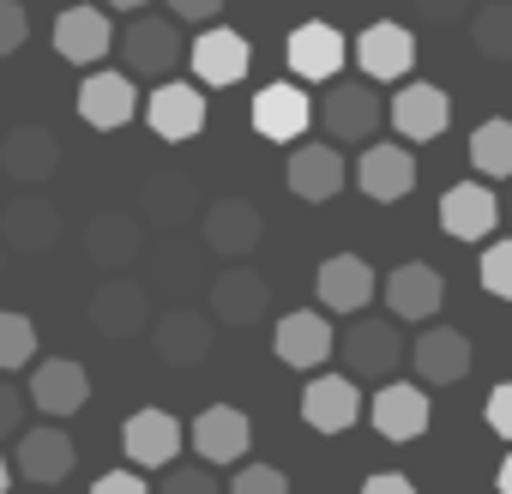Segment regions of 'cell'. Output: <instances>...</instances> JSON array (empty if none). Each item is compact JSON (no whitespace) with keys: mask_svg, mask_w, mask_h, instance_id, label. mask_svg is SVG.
<instances>
[{"mask_svg":"<svg viewBox=\"0 0 512 494\" xmlns=\"http://www.w3.org/2000/svg\"><path fill=\"white\" fill-rule=\"evenodd\" d=\"M470 163L488 175V181H512V121L494 115L470 133Z\"/></svg>","mask_w":512,"mask_h":494,"instance_id":"33","label":"cell"},{"mask_svg":"<svg viewBox=\"0 0 512 494\" xmlns=\"http://www.w3.org/2000/svg\"><path fill=\"white\" fill-rule=\"evenodd\" d=\"M79 115L91 121V127H103V133H115V127H127L133 115H139V91H133V73H91L85 85H79Z\"/></svg>","mask_w":512,"mask_h":494,"instance_id":"25","label":"cell"},{"mask_svg":"<svg viewBox=\"0 0 512 494\" xmlns=\"http://www.w3.org/2000/svg\"><path fill=\"white\" fill-rule=\"evenodd\" d=\"M211 344H217V332H211V314H199V308H169L151 332V350L169 368H199L211 356Z\"/></svg>","mask_w":512,"mask_h":494,"instance_id":"12","label":"cell"},{"mask_svg":"<svg viewBox=\"0 0 512 494\" xmlns=\"http://www.w3.org/2000/svg\"><path fill=\"white\" fill-rule=\"evenodd\" d=\"M470 43L482 61H512V0H482V13H470Z\"/></svg>","mask_w":512,"mask_h":494,"instance_id":"34","label":"cell"},{"mask_svg":"<svg viewBox=\"0 0 512 494\" xmlns=\"http://www.w3.org/2000/svg\"><path fill=\"white\" fill-rule=\"evenodd\" d=\"M79 247H85V260L97 272H127L145 254V217H133V211H97L85 223Z\"/></svg>","mask_w":512,"mask_h":494,"instance_id":"2","label":"cell"},{"mask_svg":"<svg viewBox=\"0 0 512 494\" xmlns=\"http://www.w3.org/2000/svg\"><path fill=\"white\" fill-rule=\"evenodd\" d=\"M272 350H278V362H284V368H308V374H314V368L338 350V338H332V320H326V314L296 308V314H284V320H278Z\"/></svg>","mask_w":512,"mask_h":494,"instance_id":"13","label":"cell"},{"mask_svg":"<svg viewBox=\"0 0 512 494\" xmlns=\"http://www.w3.org/2000/svg\"><path fill=\"white\" fill-rule=\"evenodd\" d=\"M266 235V217L253 199H211L205 205V247L223 260H247Z\"/></svg>","mask_w":512,"mask_h":494,"instance_id":"5","label":"cell"},{"mask_svg":"<svg viewBox=\"0 0 512 494\" xmlns=\"http://www.w3.org/2000/svg\"><path fill=\"white\" fill-rule=\"evenodd\" d=\"M356 187L380 205H398L410 187H416V157L404 145H368L356 157Z\"/></svg>","mask_w":512,"mask_h":494,"instance_id":"26","label":"cell"},{"mask_svg":"<svg viewBox=\"0 0 512 494\" xmlns=\"http://www.w3.org/2000/svg\"><path fill=\"white\" fill-rule=\"evenodd\" d=\"M25 37H31V13L19 7V0H0V55L25 49Z\"/></svg>","mask_w":512,"mask_h":494,"instance_id":"39","label":"cell"},{"mask_svg":"<svg viewBox=\"0 0 512 494\" xmlns=\"http://www.w3.org/2000/svg\"><path fill=\"white\" fill-rule=\"evenodd\" d=\"M284 181H290V193H296V199L326 205V199L350 181V163H344V151H338V145H296V151H290Z\"/></svg>","mask_w":512,"mask_h":494,"instance_id":"18","label":"cell"},{"mask_svg":"<svg viewBox=\"0 0 512 494\" xmlns=\"http://www.w3.org/2000/svg\"><path fill=\"white\" fill-rule=\"evenodd\" d=\"M55 235H61V211L43 193H19V199L0 205V241L13 254H49Z\"/></svg>","mask_w":512,"mask_h":494,"instance_id":"10","label":"cell"},{"mask_svg":"<svg viewBox=\"0 0 512 494\" xmlns=\"http://www.w3.org/2000/svg\"><path fill=\"white\" fill-rule=\"evenodd\" d=\"M500 217H506V223H512V193H506V205H500Z\"/></svg>","mask_w":512,"mask_h":494,"instance_id":"49","label":"cell"},{"mask_svg":"<svg viewBox=\"0 0 512 494\" xmlns=\"http://www.w3.org/2000/svg\"><path fill=\"white\" fill-rule=\"evenodd\" d=\"M181 440L187 434H181V422L169 410H133L127 428H121V446H127V458L139 470H169L175 452H181Z\"/></svg>","mask_w":512,"mask_h":494,"instance_id":"20","label":"cell"},{"mask_svg":"<svg viewBox=\"0 0 512 494\" xmlns=\"http://www.w3.org/2000/svg\"><path fill=\"white\" fill-rule=\"evenodd\" d=\"M19 416H25V398H19V386H13V380H0V440H7V434H19Z\"/></svg>","mask_w":512,"mask_h":494,"instance_id":"42","label":"cell"},{"mask_svg":"<svg viewBox=\"0 0 512 494\" xmlns=\"http://www.w3.org/2000/svg\"><path fill=\"white\" fill-rule=\"evenodd\" d=\"M73 458H79V446H73V434H67V428H31V434L19 440L13 470H25L31 482L55 488V482H67V476H73Z\"/></svg>","mask_w":512,"mask_h":494,"instance_id":"31","label":"cell"},{"mask_svg":"<svg viewBox=\"0 0 512 494\" xmlns=\"http://www.w3.org/2000/svg\"><path fill=\"white\" fill-rule=\"evenodd\" d=\"M488 428H494L500 440H512V380L488 392Z\"/></svg>","mask_w":512,"mask_h":494,"instance_id":"40","label":"cell"},{"mask_svg":"<svg viewBox=\"0 0 512 494\" xmlns=\"http://www.w3.org/2000/svg\"><path fill=\"white\" fill-rule=\"evenodd\" d=\"M494 482H500V494H512V452L500 458V476H494Z\"/></svg>","mask_w":512,"mask_h":494,"instance_id":"46","label":"cell"},{"mask_svg":"<svg viewBox=\"0 0 512 494\" xmlns=\"http://www.w3.org/2000/svg\"><path fill=\"white\" fill-rule=\"evenodd\" d=\"M145 121H151L157 139L181 145V139H193V133L205 127V91H193V85H181V79H163V85L145 97Z\"/></svg>","mask_w":512,"mask_h":494,"instance_id":"17","label":"cell"},{"mask_svg":"<svg viewBox=\"0 0 512 494\" xmlns=\"http://www.w3.org/2000/svg\"><path fill=\"white\" fill-rule=\"evenodd\" d=\"M115 49V25L103 7H67L55 19V55L73 61V67H97L103 55Z\"/></svg>","mask_w":512,"mask_h":494,"instance_id":"16","label":"cell"},{"mask_svg":"<svg viewBox=\"0 0 512 494\" xmlns=\"http://www.w3.org/2000/svg\"><path fill=\"white\" fill-rule=\"evenodd\" d=\"M31 404H37L43 416H73V410L91 404V374H85L73 356L37 362V374H31Z\"/></svg>","mask_w":512,"mask_h":494,"instance_id":"23","label":"cell"},{"mask_svg":"<svg viewBox=\"0 0 512 494\" xmlns=\"http://www.w3.org/2000/svg\"><path fill=\"white\" fill-rule=\"evenodd\" d=\"M229 494H290V476L278 464H241V476L229 482Z\"/></svg>","mask_w":512,"mask_h":494,"instance_id":"37","label":"cell"},{"mask_svg":"<svg viewBox=\"0 0 512 494\" xmlns=\"http://www.w3.org/2000/svg\"><path fill=\"white\" fill-rule=\"evenodd\" d=\"M169 13L175 19H193V25H211L223 13V0H169Z\"/></svg>","mask_w":512,"mask_h":494,"instance_id":"45","label":"cell"},{"mask_svg":"<svg viewBox=\"0 0 512 494\" xmlns=\"http://www.w3.org/2000/svg\"><path fill=\"white\" fill-rule=\"evenodd\" d=\"M392 127L398 139H416V145H434L446 127H452V97L440 85H404L392 97Z\"/></svg>","mask_w":512,"mask_h":494,"instance_id":"21","label":"cell"},{"mask_svg":"<svg viewBox=\"0 0 512 494\" xmlns=\"http://www.w3.org/2000/svg\"><path fill=\"white\" fill-rule=\"evenodd\" d=\"M362 494H416V482H410L404 470H374V476L362 482Z\"/></svg>","mask_w":512,"mask_h":494,"instance_id":"44","label":"cell"},{"mask_svg":"<svg viewBox=\"0 0 512 494\" xmlns=\"http://www.w3.org/2000/svg\"><path fill=\"white\" fill-rule=\"evenodd\" d=\"M440 302H446V278H440L434 266H422V260H404V266L386 278V308H392V320H434Z\"/></svg>","mask_w":512,"mask_h":494,"instance_id":"27","label":"cell"},{"mask_svg":"<svg viewBox=\"0 0 512 494\" xmlns=\"http://www.w3.org/2000/svg\"><path fill=\"white\" fill-rule=\"evenodd\" d=\"M314 296H320V308H332V314H362V308L374 302V266H368L362 254H332V260H320V272H314Z\"/></svg>","mask_w":512,"mask_h":494,"instance_id":"11","label":"cell"},{"mask_svg":"<svg viewBox=\"0 0 512 494\" xmlns=\"http://www.w3.org/2000/svg\"><path fill=\"white\" fill-rule=\"evenodd\" d=\"M266 308H272V284L247 266H235L211 284V320H223V326H260Z\"/></svg>","mask_w":512,"mask_h":494,"instance_id":"24","label":"cell"},{"mask_svg":"<svg viewBox=\"0 0 512 494\" xmlns=\"http://www.w3.org/2000/svg\"><path fill=\"white\" fill-rule=\"evenodd\" d=\"M115 284H97L91 290V326L103 332V338H133V332H145V320H151V302H145V290L139 284H127L121 272H109Z\"/></svg>","mask_w":512,"mask_h":494,"instance_id":"22","label":"cell"},{"mask_svg":"<svg viewBox=\"0 0 512 494\" xmlns=\"http://www.w3.org/2000/svg\"><path fill=\"white\" fill-rule=\"evenodd\" d=\"M308 127H314V103H308V91H296L290 79L253 91V133H260V139L290 145V139H302Z\"/></svg>","mask_w":512,"mask_h":494,"instance_id":"6","label":"cell"},{"mask_svg":"<svg viewBox=\"0 0 512 494\" xmlns=\"http://www.w3.org/2000/svg\"><path fill=\"white\" fill-rule=\"evenodd\" d=\"M494 223H500V199H494V187H482V181H458V187L440 193V229H446L452 241H482V235H494Z\"/></svg>","mask_w":512,"mask_h":494,"instance_id":"19","label":"cell"},{"mask_svg":"<svg viewBox=\"0 0 512 494\" xmlns=\"http://www.w3.org/2000/svg\"><path fill=\"white\" fill-rule=\"evenodd\" d=\"M181 55H187V43H181V31H175L169 19L139 13V19L121 31V61H127L133 79H169Z\"/></svg>","mask_w":512,"mask_h":494,"instance_id":"1","label":"cell"},{"mask_svg":"<svg viewBox=\"0 0 512 494\" xmlns=\"http://www.w3.org/2000/svg\"><path fill=\"white\" fill-rule=\"evenodd\" d=\"M344 55H350V43H344V31L326 25V19L296 25L290 43H284V61H290L296 79H338V73H344Z\"/></svg>","mask_w":512,"mask_h":494,"instance_id":"8","label":"cell"},{"mask_svg":"<svg viewBox=\"0 0 512 494\" xmlns=\"http://www.w3.org/2000/svg\"><path fill=\"white\" fill-rule=\"evenodd\" d=\"M193 205H199V187L187 181V175H151L145 181V217L151 223H187L193 217Z\"/></svg>","mask_w":512,"mask_h":494,"instance_id":"32","label":"cell"},{"mask_svg":"<svg viewBox=\"0 0 512 494\" xmlns=\"http://www.w3.org/2000/svg\"><path fill=\"white\" fill-rule=\"evenodd\" d=\"M368 422H374V434H386L392 446H410V440L428 428V392L410 386V380H386V386L374 392V404H368Z\"/></svg>","mask_w":512,"mask_h":494,"instance_id":"14","label":"cell"},{"mask_svg":"<svg viewBox=\"0 0 512 494\" xmlns=\"http://www.w3.org/2000/svg\"><path fill=\"white\" fill-rule=\"evenodd\" d=\"M356 61H362L368 79H404V73L416 67V37H410L404 25L380 19V25H368V31L356 37Z\"/></svg>","mask_w":512,"mask_h":494,"instance_id":"30","label":"cell"},{"mask_svg":"<svg viewBox=\"0 0 512 494\" xmlns=\"http://www.w3.org/2000/svg\"><path fill=\"white\" fill-rule=\"evenodd\" d=\"M476 278H482V290H488V296L512 302V235L482 247V260H476Z\"/></svg>","mask_w":512,"mask_h":494,"instance_id":"36","label":"cell"},{"mask_svg":"<svg viewBox=\"0 0 512 494\" xmlns=\"http://www.w3.org/2000/svg\"><path fill=\"white\" fill-rule=\"evenodd\" d=\"M25 362H37V326H31V314L0 308V374L25 368Z\"/></svg>","mask_w":512,"mask_h":494,"instance_id":"35","label":"cell"},{"mask_svg":"<svg viewBox=\"0 0 512 494\" xmlns=\"http://www.w3.org/2000/svg\"><path fill=\"white\" fill-rule=\"evenodd\" d=\"M380 115H386V103H380V91H374L368 79H338V85L326 91V103H320V127H326L338 145L368 139V133L380 127Z\"/></svg>","mask_w":512,"mask_h":494,"instance_id":"3","label":"cell"},{"mask_svg":"<svg viewBox=\"0 0 512 494\" xmlns=\"http://www.w3.org/2000/svg\"><path fill=\"white\" fill-rule=\"evenodd\" d=\"M61 169V139L49 127H13L0 139V175L19 181V187H43Z\"/></svg>","mask_w":512,"mask_h":494,"instance_id":"7","label":"cell"},{"mask_svg":"<svg viewBox=\"0 0 512 494\" xmlns=\"http://www.w3.org/2000/svg\"><path fill=\"white\" fill-rule=\"evenodd\" d=\"M157 494H223V488H217V476L205 464H169V476H163Z\"/></svg>","mask_w":512,"mask_h":494,"instance_id":"38","label":"cell"},{"mask_svg":"<svg viewBox=\"0 0 512 494\" xmlns=\"http://www.w3.org/2000/svg\"><path fill=\"white\" fill-rule=\"evenodd\" d=\"M103 7H115V13H139L145 0H103Z\"/></svg>","mask_w":512,"mask_h":494,"instance_id":"47","label":"cell"},{"mask_svg":"<svg viewBox=\"0 0 512 494\" xmlns=\"http://www.w3.org/2000/svg\"><path fill=\"white\" fill-rule=\"evenodd\" d=\"M338 350H344V368H350L356 380H392L398 362H404V332L386 326V320H356V326L338 338Z\"/></svg>","mask_w":512,"mask_h":494,"instance_id":"4","label":"cell"},{"mask_svg":"<svg viewBox=\"0 0 512 494\" xmlns=\"http://www.w3.org/2000/svg\"><path fill=\"white\" fill-rule=\"evenodd\" d=\"M404 356H410V368H416L422 380H434V386H458V380L470 374V338H464V332H452V326L422 332Z\"/></svg>","mask_w":512,"mask_h":494,"instance_id":"29","label":"cell"},{"mask_svg":"<svg viewBox=\"0 0 512 494\" xmlns=\"http://www.w3.org/2000/svg\"><path fill=\"white\" fill-rule=\"evenodd\" d=\"M302 422L320 428V434L356 428V422H362V392H356V380H338V374L308 380V392H302Z\"/></svg>","mask_w":512,"mask_h":494,"instance_id":"28","label":"cell"},{"mask_svg":"<svg viewBox=\"0 0 512 494\" xmlns=\"http://www.w3.org/2000/svg\"><path fill=\"white\" fill-rule=\"evenodd\" d=\"M91 494H151V488H145V476H133V470H109V476H97Z\"/></svg>","mask_w":512,"mask_h":494,"instance_id":"43","label":"cell"},{"mask_svg":"<svg viewBox=\"0 0 512 494\" xmlns=\"http://www.w3.org/2000/svg\"><path fill=\"white\" fill-rule=\"evenodd\" d=\"M187 61H193V79H199V85H241V79H247V67H253V49H247V37H241V31L211 25V31H199V37H193Z\"/></svg>","mask_w":512,"mask_h":494,"instance_id":"9","label":"cell"},{"mask_svg":"<svg viewBox=\"0 0 512 494\" xmlns=\"http://www.w3.org/2000/svg\"><path fill=\"white\" fill-rule=\"evenodd\" d=\"M253 446V422L235 410V404H205L193 416V452L205 464H241Z\"/></svg>","mask_w":512,"mask_h":494,"instance_id":"15","label":"cell"},{"mask_svg":"<svg viewBox=\"0 0 512 494\" xmlns=\"http://www.w3.org/2000/svg\"><path fill=\"white\" fill-rule=\"evenodd\" d=\"M410 7H416L422 19H434V25H458V19H470V0H410Z\"/></svg>","mask_w":512,"mask_h":494,"instance_id":"41","label":"cell"},{"mask_svg":"<svg viewBox=\"0 0 512 494\" xmlns=\"http://www.w3.org/2000/svg\"><path fill=\"white\" fill-rule=\"evenodd\" d=\"M7 488H13V464H7V458H0V494H7Z\"/></svg>","mask_w":512,"mask_h":494,"instance_id":"48","label":"cell"}]
</instances>
